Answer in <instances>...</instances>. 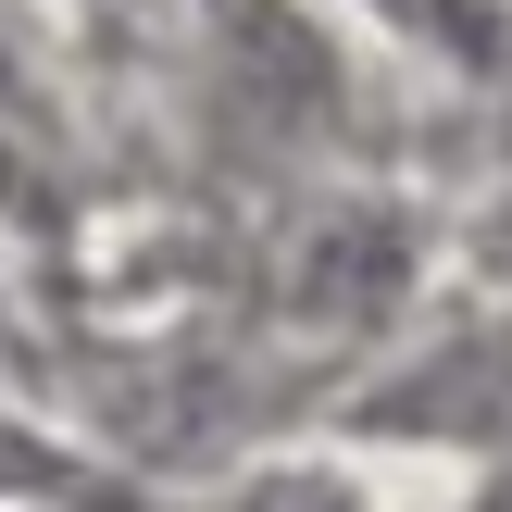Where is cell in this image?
<instances>
[{"label":"cell","mask_w":512,"mask_h":512,"mask_svg":"<svg viewBox=\"0 0 512 512\" xmlns=\"http://www.w3.org/2000/svg\"><path fill=\"white\" fill-rule=\"evenodd\" d=\"M250 512H350V500H338V488H263Z\"/></svg>","instance_id":"6da1fadb"}]
</instances>
